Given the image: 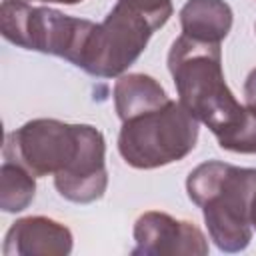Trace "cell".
<instances>
[{
    "mask_svg": "<svg viewBox=\"0 0 256 256\" xmlns=\"http://www.w3.org/2000/svg\"><path fill=\"white\" fill-rule=\"evenodd\" d=\"M168 70L182 106L218 136L244 114L224 80L220 44L200 42L180 34L168 52Z\"/></svg>",
    "mask_w": 256,
    "mask_h": 256,
    "instance_id": "cell-1",
    "label": "cell"
},
{
    "mask_svg": "<svg viewBox=\"0 0 256 256\" xmlns=\"http://www.w3.org/2000/svg\"><path fill=\"white\" fill-rule=\"evenodd\" d=\"M256 186V168L220 160L198 164L186 178L188 198L202 208L210 240L220 252H242L252 240L248 202Z\"/></svg>",
    "mask_w": 256,
    "mask_h": 256,
    "instance_id": "cell-2",
    "label": "cell"
},
{
    "mask_svg": "<svg viewBox=\"0 0 256 256\" xmlns=\"http://www.w3.org/2000/svg\"><path fill=\"white\" fill-rule=\"evenodd\" d=\"M198 120L178 100L122 122L118 152L136 170H154L184 160L198 142Z\"/></svg>",
    "mask_w": 256,
    "mask_h": 256,
    "instance_id": "cell-3",
    "label": "cell"
},
{
    "mask_svg": "<svg viewBox=\"0 0 256 256\" xmlns=\"http://www.w3.org/2000/svg\"><path fill=\"white\" fill-rule=\"evenodd\" d=\"M94 24L50 6H30L20 0L0 4V32L10 44L64 58L74 66L82 58Z\"/></svg>",
    "mask_w": 256,
    "mask_h": 256,
    "instance_id": "cell-4",
    "label": "cell"
},
{
    "mask_svg": "<svg viewBox=\"0 0 256 256\" xmlns=\"http://www.w3.org/2000/svg\"><path fill=\"white\" fill-rule=\"evenodd\" d=\"M154 30L146 18L116 2L100 24H94L78 68L96 78H120L146 50Z\"/></svg>",
    "mask_w": 256,
    "mask_h": 256,
    "instance_id": "cell-5",
    "label": "cell"
},
{
    "mask_svg": "<svg viewBox=\"0 0 256 256\" xmlns=\"http://www.w3.org/2000/svg\"><path fill=\"white\" fill-rule=\"evenodd\" d=\"M82 124H68L56 118H34L6 134L4 160L24 166L36 178L56 176L78 156Z\"/></svg>",
    "mask_w": 256,
    "mask_h": 256,
    "instance_id": "cell-6",
    "label": "cell"
},
{
    "mask_svg": "<svg viewBox=\"0 0 256 256\" xmlns=\"http://www.w3.org/2000/svg\"><path fill=\"white\" fill-rule=\"evenodd\" d=\"M134 256L192 254L206 256L210 246L204 232L188 220H178L160 210H148L134 222Z\"/></svg>",
    "mask_w": 256,
    "mask_h": 256,
    "instance_id": "cell-7",
    "label": "cell"
},
{
    "mask_svg": "<svg viewBox=\"0 0 256 256\" xmlns=\"http://www.w3.org/2000/svg\"><path fill=\"white\" fill-rule=\"evenodd\" d=\"M54 186L74 204H92L104 196L108 188L106 140L96 126L82 124L80 152L66 170L54 176Z\"/></svg>",
    "mask_w": 256,
    "mask_h": 256,
    "instance_id": "cell-8",
    "label": "cell"
},
{
    "mask_svg": "<svg viewBox=\"0 0 256 256\" xmlns=\"http://www.w3.org/2000/svg\"><path fill=\"white\" fill-rule=\"evenodd\" d=\"M74 246L70 228L48 216L18 218L4 236V256H68Z\"/></svg>",
    "mask_w": 256,
    "mask_h": 256,
    "instance_id": "cell-9",
    "label": "cell"
},
{
    "mask_svg": "<svg viewBox=\"0 0 256 256\" xmlns=\"http://www.w3.org/2000/svg\"><path fill=\"white\" fill-rule=\"evenodd\" d=\"M178 16L184 36L212 44H220L234 22L232 8L224 0H188Z\"/></svg>",
    "mask_w": 256,
    "mask_h": 256,
    "instance_id": "cell-10",
    "label": "cell"
},
{
    "mask_svg": "<svg viewBox=\"0 0 256 256\" xmlns=\"http://www.w3.org/2000/svg\"><path fill=\"white\" fill-rule=\"evenodd\" d=\"M164 86L144 72L122 74L114 84V108L120 122L156 110L168 102Z\"/></svg>",
    "mask_w": 256,
    "mask_h": 256,
    "instance_id": "cell-11",
    "label": "cell"
},
{
    "mask_svg": "<svg viewBox=\"0 0 256 256\" xmlns=\"http://www.w3.org/2000/svg\"><path fill=\"white\" fill-rule=\"evenodd\" d=\"M36 196V176L24 166L4 160L0 166V210L16 214L26 210Z\"/></svg>",
    "mask_w": 256,
    "mask_h": 256,
    "instance_id": "cell-12",
    "label": "cell"
},
{
    "mask_svg": "<svg viewBox=\"0 0 256 256\" xmlns=\"http://www.w3.org/2000/svg\"><path fill=\"white\" fill-rule=\"evenodd\" d=\"M218 146L236 154H256V106L244 104L240 120L216 136Z\"/></svg>",
    "mask_w": 256,
    "mask_h": 256,
    "instance_id": "cell-13",
    "label": "cell"
},
{
    "mask_svg": "<svg viewBox=\"0 0 256 256\" xmlns=\"http://www.w3.org/2000/svg\"><path fill=\"white\" fill-rule=\"evenodd\" d=\"M118 2H122L142 18H146L154 32L162 28L174 12L172 0H118Z\"/></svg>",
    "mask_w": 256,
    "mask_h": 256,
    "instance_id": "cell-14",
    "label": "cell"
},
{
    "mask_svg": "<svg viewBox=\"0 0 256 256\" xmlns=\"http://www.w3.org/2000/svg\"><path fill=\"white\" fill-rule=\"evenodd\" d=\"M244 100L250 106H256V68L250 70V74L246 76L244 82Z\"/></svg>",
    "mask_w": 256,
    "mask_h": 256,
    "instance_id": "cell-15",
    "label": "cell"
},
{
    "mask_svg": "<svg viewBox=\"0 0 256 256\" xmlns=\"http://www.w3.org/2000/svg\"><path fill=\"white\" fill-rule=\"evenodd\" d=\"M248 220H250V226L252 230L256 232V186L250 194V202H248Z\"/></svg>",
    "mask_w": 256,
    "mask_h": 256,
    "instance_id": "cell-16",
    "label": "cell"
},
{
    "mask_svg": "<svg viewBox=\"0 0 256 256\" xmlns=\"http://www.w3.org/2000/svg\"><path fill=\"white\" fill-rule=\"evenodd\" d=\"M46 4H66V6H74V4H80L82 0H42Z\"/></svg>",
    "mask_w": 256,
    "mask_h": 256,
    "instance_id": "cell-17",
    "label": "cell"
},
{
    "mask_svg": "<svg viewBox=\"0 0 256 256\" xmlns=\"http://www.w3.org/2000/svg\"><path fill=\"white\" fill-rule=\"evenodd\" d=\"M20 2H30V0H20ZM40 2H42V0H40Z\"/></svg>",
    "mask_w": 256,
    "mask_h": 256,
    "instance_id": "cell-18",
    "label": "cell"
}]
</instances>
